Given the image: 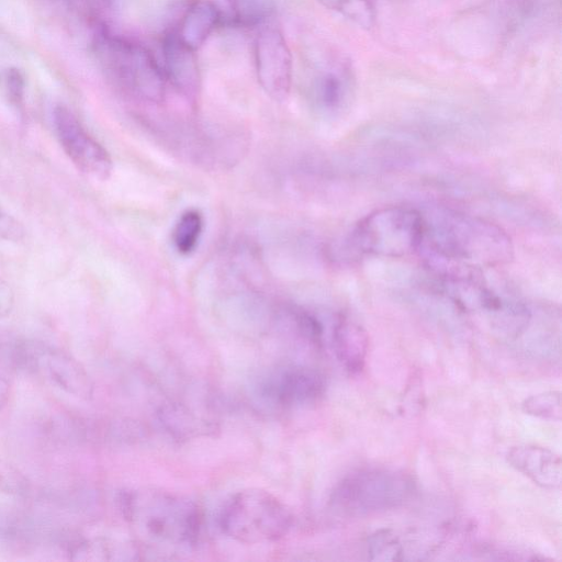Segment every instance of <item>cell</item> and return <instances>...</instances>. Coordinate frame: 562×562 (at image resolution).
<instances>
[{"label":"cell","instance_id":"4316f807","mask_svg":"<svg viewBox=\"0 0 562 562\" xmlns=\"http://www.w3.org/2000/svg\"><path fill=\"white\" fill-rule=\"evenodd\" d=\"M7 85L11 98L15 102H20L23 97L24 81L22 76L15 70H11L7 76Z\"/></svg>","mask_w":562,"mask_h":562},{"label":"cell","instance_id":"2e32d148","mask_svg":"<svg viewBox=\"0 0 562 562\" xmlns=\"http://www.w3.org/2000/svg\"><path fill=\"white\" fill-rule=\"evenodd\" d=\"M331 339L335 353L346 370L359 372L364 366L369 348L364 328L349 316L338 314L334 321Z\"/></svg>","mask_w":562,"mask_h":562},{"label":"cell","instance_id":"4fadbf2b","mask_svg":"<svg viewBox=\"0 0 562 562\" xmlns=\"http://www.w3.org/2000/svg\"><path fill=\"white\" fill-rule=\"evenodd\" d=\"M34 373L43 374L65 393L89 400L93 394V382L85 367L65 351L45 345L38 355Z\"/></svg>","mask_w":562,"mask_h":562},{"label":"cell","instance_id":"83f0119b","mask_svg":"<svg viewBox=\"0 0 562 562\" xmlns=\"http://www.w3.org/2000/svg\"><path fill=\"white\" fill-rule=\"evenodd\" d=\"M10 397V384L0 375V412L4 408Z\"/></svg>","mask_w":562,"mask_h":562},{"label":"cell","instance_id":"d6986e66","mask_svg":"<svg viewBox=\"0 0 562 562\" xmlns=\"http://www.w3.org/2000/svg\"><path fill=\"white\" fill-rule=\"evenodd\" d=\"M403 553L404 548L391 529H379L368 538V554L372 561H400Z\"/></svg>","mask_w":562,"mask_h":562},{"label":"cell","instance_id":"cb8c5ba5","mask_svg":"<svg viewBox=\"0 0 562 562\" xmlns=\"http://www.w3.org/2000/svg\"><path fill=\"white\" fill-rule=\"evenodd\" d=\"M48 429L56 439L70 442L83 439L86 432L82 422L71 416H57L53 418Z\"/></svg>","mask_w":562,"mask_h":562},{"label":"cell","instance_id":"5b68a950","mask_svg":"<svg viewBox=\"0 0 562 562\" xmlns=\"http://www.w3.org/2000/svg\"><path fill=\"white\" fill-rule=\"evenodd\" d=\"M423 236L422 212L408 206H384L367 214L351 228L341 251L350 259L402 258L418 252Z\"/></svg>","mask_w":562,"mask_h":562},{"label":"cell","instance_id":"9a60e30c","mask_svg":"<svg viewBox=\"0 0 562 562\" xmlns=\"http://www.w3.org/2000/svg\"><path fill=\"white\" fill-rule=\"evenodd\" d=\"M222 22L217 5L211 0H193L186 8L176 29L177 37L198 52Z\"/></svg>","mask_w":562,"mask_h":562},{"label":"cell","instance_id":"9c48e42d","mask_svg":"<svg viewBox=\"0 0 562 562\" xmlns=\"http://www.w3.org/2000/svg\"><path fill=\"white\" fill-rule=\"evenodd\" d=\"M254 61L261 89L276 101L288 98L293 79V58L283 33L262 26L254 41Z\"/></svg>","mask_w":562,"mask_h":562},{"label":"cell","instance_id":"d4e9b609","mask_svg":"<svg viewBox=\"0 0 562 562\" xmlns=\"http://www.w3.org/2000/svg\"><path fill=\"white\" fill-rule=\"evenodd\" d=\"M25 236L24 226L13 215L0 209V239L18 243Z\"/></svg>","mask_w":562,"mask_h":562},{"label":"cell","instance_id":"30bf717a","mask_svg":"<svg viewBox=\"0 0 562 562\" xmlns=\"http://www.w3.org/2000/svg\"><path fill=\"white\" fill-rule=\"evenodd\" d=\"M324 387V380L315 370L286 366L266 376L259 392L271 404L293 407L316 401L323 394Z\"/></svg>","mask_w":562,"mask_h":562},{"label":"cell","instance_id":"ffe728a7","mask_svg":"<svg viewBox=\"0 0 562 562\" xmlns=\"http://www.w3.org/2000/svg\"><path fill=\"white\" fill-rule=\"evenodd\" d=\"M329 10L337 11L358 24L369 29L374 23L375 12L373 0H317Z\"/></svg>","mask_w":562,"mask_h":562},{"label":"cell","instance_id":"8992f818","mask_svg":"<svg viewBox=\"0 0 562 562\" xmlns=\"http://www.w3.org/2000/svg\"><path fill=\"white\" fill-rule=\"evenodd\" d=\"M218 524L235 541L261 544L285 536L292 525V515L273 494L261 488H245L226 501Z\"/></svg>","mask_w":562,"mask_h":562},{"label":"cell","instance_id":"6da1fadb","mask_svg":"<svg viewBox=\"0 0 562 562\" xmlns=\"http://www.w3.org/2000/svg\"><path fill=\"white\" fill-rule=\"evenodd\" d=\"M423 214L424 236L418 252L426 266L453 265L496 268L514 258L509 235L497 224L449 207Z\"/></svg>","mask_w":562,"mask_h":562},{"label":"cell","instance_id":"603a6c76","mask_svg":"<svg viewBox=\"0 0 562 562\" xmlns=\"http://www.w3.org/2000/svg\"><path fill=\"white\" fill-rule=\"evenodd\" d=\"M30 491L27 477L16 467L0 459V494L24 496Z\"/></svg>","mask_w":562,"mask_h":562},{"label":"cell","instance_id":"52a82bcc","mask_svg":"<svg viewBox=\"0 0 562 562\" xmlns=\"http://www.w3.org/2000/svg\"><path fill=\"white\" fill-rule=\"evenodd\" d=\"M414 492L413 479L403 471L367 468L346 475L334 488L330 504L344 515L362 516L396 508Z\"/></svg>","mask_w":562,"mask_h":562},{"label":"cell","instance_id":"44dd1931","mask_svg":"<svg viewBox=\"0 0 562 562\" xmlns=\"http://www.w3.org/2000/svg\"><path fill=\"white\" fill-rule=\"evenodd\" d=\"M524 413L539 417L560 422L562 418V401L559 391H546L525 398L521 403Z\"/></svg>","mask_w":562,"mask_h":562},{"label":"cell","instance_id":"e0dca14e","mask_svg":"<svg viewBox=\"0 0 562 562\" xmlns=\"http://www.w3.org/2000/svg\"><path fill=\"white\" fill-rule=\"evenodd\" d=\"M136 549L126 542H115L106 539L82 540L71 546L69 558L74 561H108L130 560Z\"/></svg>","mask_w":562,"mask_h":562},{"label":"cell","instance_id":"8fae6325","mask_svg":"<svg viewBox=\"0 0 562 562\" xmlns=\"http://www.w3.org/2000/svg\"><path fill=\"white\" fill-rule=\"evenodd\" d=\"M352 78L345 65L333 64L321 67L307 86V100L316 114L335 119L351 104Z\"/></svg>","mask_w":562,"mask_h":562},{"label":"cell","instance_id":"277c9868","mask_svg":"<svg viewBox=\"0 0 562 562\" xmlns=\"http://www.w3.org/2000/svg\"><path fill=\"white\" fill-rule=\"evenodd\" d=\"M92 49L105 76L121 90L143 101H165L167 79L161 65L142 44L100 27Z\"/></svg>","mask_w":562,"mask_h":562},{"label":"cell","instance_id":"ac0fdd59","mask_svg":"<svg viewBox=\"0 0 562 562\" xmlns=\"http://www.w3.org/2000/svg\"><path fill=\"white\" fill-rule=\"evenodd\" d=\"M204 227L202 213L196 209L186 210L172 229V243L183 256L191 255L198 247Z\"/></svg>","mask_w":562,"mask_h":562},{"label":"cell","instance_id":"5bb4252c","mask_svg":"<svg viewBox=\"0 0 562 562\" xmlns=\"http://www.w3.org/2000/svg\"><path fill=\"white\" fill-rule=\"evenodd\" d=\"M506 459L538 486L560 488L562 461L557 452L537 445H518L508 450Z\"/></svg>","mask_w":562,"mask_h":562},{"label":"cell","instance_id":"3957f363","mask_svg":"<svg viewBox=\"0 0 562 562\" xmlns=\"http://www.w3.org/2000/svg\"><path fill=\"white\" fill-rule=\"evenodd\" d=\"M439 291L464 313L484 317L496 330L518 335L530 313L518 299L491 283L483 269L453 265L429 268Z\"/></svg>","mask_w":562,"mask_h":562},{"label":"cell","instance_id":"7402d4cb","mask_svg":"<svg viewBox=\"0 0 562 562\" xmlns=\"http://www.w3.org/2000/svg\"><path fill=\"white\" fill-rule=\"evenodd\" d=\"M236 22L255 25L263 22L271 13L273 0H227Z\"/></svg>","mask_w":562,"mask_h":562},{"label":"cell","instance_id":"484cf974","mask_svg":"<svg viewBox=\"0 0 562 562\" xmlns=\"http://www.w3.org/2000/svg\"><path fill=\"white\" fill-rule=\"evenodd\" d=\"M14 306V293L10 285L0 280V319L5 318Z\"/></svg>","mask_w":562,"mask_h":562},{"label":"cell","instance_id":"7a4b0ae2","mask_svg":"<svg viewBox=\"0 0 562 562\" xmlns=\"http://www.w3.org/2000/svg\"><path fill=\"white\" fill-rule=\"evenodd\" d=\"M122 514L138 538L147 546L177 549L195 542L201 514L189 498L158 490L142 487L120 495Z\"/></svg>","mask_w":562,"mask_h":562},{"label":"cell","instance_id":"7c38bea8","mask_svg":"<svg viewBox=\"0 0 562 562\" xmlns=\"http://www.w3.org/2000/svg\"><path fill=\"white\" fill-rule=\"evenodd\" d=\"M161 54V67L167 82L179 94L194 102L201 88L196 52L186 46L175 31L170 30L162 37Z\"/></svg>","mask_w":562,"mask_h":562},{"label":"cell","instance_id":"ba28073f","mask_svg":"<svg viewBox=\"0 0 562 562\" xmlns=\"http://www.w3.org/2000/svg\"><path fill=\"white\" fill-rule=\"evenodd\" d=\"M53 124L60 147L81 172L99 180L111 176L113 161L110 154L86 131L69 109L56 106Z\"/></svg>","mask_w":562,"mask_h":562}]
</instances>
